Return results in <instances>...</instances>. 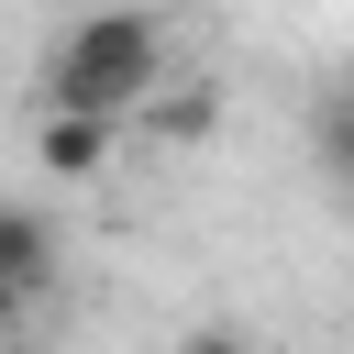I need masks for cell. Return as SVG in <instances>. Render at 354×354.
<instances>
[{
    "mask_svg": "<svg viewBox=\"0 0 354 354\" xmlns=\"http://www.w3.org/2000/svg\"><path fill=\"white\" fill-rule=\"evenodd\" d=\"M111 144H122L111 111H44L33 122V166L44 177H111Z\"/></svg>",
    "mask_w": 354,
    "mask_h": 354,
    "instance_id": "7a4b0ae2",
    "label": "cell"
},
{
    "mask_svg": "<svg viewBox=\"0 0 354 354\" xmlns=\"http://www.w3.org/2000/svg\"><path fill=\"white\" fill-rule=\"evenodd\" d=\"M166 88V22L155 11H88L44 55V111H144Z\"/></svg>",
    "mask_w": 354,
    "mask_h": 354,
    "instance_id": "6da1fadb",
    "label": "cell"
},
{
    "mask_svg": "<svg viewBox=\"0 0 354 354\" xmlns=\"http://www.w3.org/2000/svg\"><path fill=\"white\" fill-rule=\"evenodd\" d=\"M0 277H22V288L55 277V221H44L33 199H0Z\"/></svg>",
    "mask_w": 354,
    "mask_h": 354,
    "instance_id": "3957f363",
    "label": "cell"
},
{
    "mask_svg": "<svg viewBox=\"0 0 354 354\" xmlns=\"http://www.w3.org/2000/svg\"><path fill=\"white\" fill-rule=\"evenodd\" d=\"M321 155H332V177H354V88L321 100Z\"/></svg>",
    "mask_w": 354,
    "mask_h": 354,
    "instance_id": "277c9868",
    "label": "cell"
},
{
    "mask_svg": "<svg viewBox=\"0 0 354 354\" xmlns=\"http://www.w3.org/2000/svg\"><path fill=\"white\" fill-rule=\"evenodd\" d=\"M22 310H33V288H22V277H0V332H22Z\"/></svg>",
    "mask_w": 354,
    "mask_h": 354,
    "instance_id": "5b68a950",
    "label": "cell"
}]
</instances>
